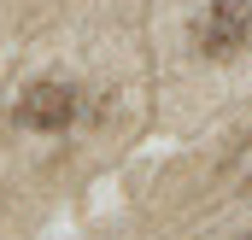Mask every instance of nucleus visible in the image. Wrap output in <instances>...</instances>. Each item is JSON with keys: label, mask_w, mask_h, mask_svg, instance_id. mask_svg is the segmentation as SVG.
<instances>
[{"label": "nucleus", "mask_w": 252, "mask_h": 240, "mask_svg": "<svg viewBox=\"0 0 252 240\" xmlns=\"http://www.w3.org/2000/svg\"><path fill=\"white\" fill-rule=\"evenodd\" d=\"M205 59H235L252 41V0H205V18L193 30Z\"/></svg>", "instance_id": "nucleus-2"}, {"label": "nucleus", "mask_w": 252, "mask_h": 240, "mask_svg": "<svg viewBox=\"0 0 252 240\" xmlns=\"http://www.w3.org/2000/svg\"><path fill=\"white\" fill-rule=\"evenodd\" d=\"M76 112H82V100H76L70 82H30L12 106L18 129H30V135H64L76 123Z\"/></svg>", "instance_id": "nucleus-1"}, {"label": "nucleus", "mask_w": 252, "mask_h": 240, "mask_svg": "<svg viewBox=\"0 0 252 240\" xmlns=\"http://www.w3.org/2000/svg\"><path fill=\"white\" fill-rule=\"evenodd\" d=\"M229 181H235V187H252V141H241V147L229 152Z\"/></svg>", "instance_id": "nucleus-3"}]
</instances>
